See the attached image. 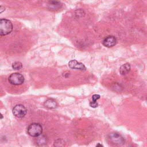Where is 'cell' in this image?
Here are the masks:
<instances>
[{"label": "cell", "mask_w": 147, "mask_h": 147, "mask_svg": "<svg viewBox=\"0 0 147 147\" xmlns=\"http://www.w3.org/2000/svg\"><path fill=\"white\" fill-rule=\"evenodd\" d=\"M12 30L13 24L10 20L5 18L0 20V34L1 36L9 34Z\"/></svg>", "instance_id": "cell-1"}, {"label": "cell", "mask_w": 147, "mask_h": 147, "mask_svg": "<svg viewBox=\"0 0 147 147\" xmlns=\"http://www.w3.org/2000/svg\"><path fill=\"white\" fill-rule=\"evenodd\" d=\"M27 133L32 137H38L42 133V126L38 123H32L28 127Z\"/></svg>", "instance_id": "cell-2"}, {"label": "cell", "mask_w": 147, "mask_h": 147, "mask_svg": "<svg viewBox=\"0 0 147 147\" xmlns=\"http://www.w3.org/2000/svg\"><path fill=\"white\" fill-rule=\"evenodd\" d=\"M8 80L10 84L18 86L22 84L24 82V77L21 74L16 72L11 74L9 76Z\"/></svg>", "instance_id": "cell-3"}, {"label": "cell", "mask_w": 147, "mask_h": 147, "mask_svg": "<svg viewBox=\"0 0 147 147\" xmlns=\"http://www.w3.org/2000/svg\"><path fill=\"white\" fill-rule=\"evenodd\" d=\"M26 113L27 109L22 105H17L13 109V114L17 118H22L26 115Z\"/></svg>", "instance_id": "cell-4"}, {"label": "cell", "mask_w": 147, "mask_h": 147, "mask_svg": "<svg viewBox=\"0 0 147 147\" xmlns=\"http://www.w3.org/2000/svg\"><path fill=\"white\" fill-rule=\"evenodd\" d=\"M109 138L110 141L115 144L121 145L124 143V139L123 137L115 133H112L109 135Z\"/></svg>", "instance_id": "cell-5"}, {"label": "cell", "mask_w": 147, "mask_h": 147, "mask_svg": "<svg viewBox=\"0 0 147 147\" xmlns=\"http://www.w3.org/2000/svg\"><path fill=\"white\" fill-rule=\"evenodd\" d=\"M68 66L72 69H79L81 71H84L86 69L85 65L83 63L79 62L76 60H72L69 61L68 63Z\"/></svg>", "instance_id": "cell-6"}, {"label": "cell", "mask_w": 147, "mask_h": 147, "mask_svg": "<svg viewBox=\"0 0 147 147\" xmlns=\"http://www.w3.org/2000/svg\"><path fill=\"white\" fill-rule=\"evenodd\" d=\"M102 43L105 47L110 48L116 44L117 38L113 36H109L103 40Z\"/></svg>", "instance_id": "cell-7"}, {"label": "cell", "mask_w": 147, "mask_h": 147, "mask_svg": "<svg viewBox=\"0 0 147 147\" xmlns=\"http://www.w3.org/2000/svg\"><path fill=\"white\" fill-rule=\"evenodd\" d=\"M45 107L48 109H55L57 107V102L53 99H48L44 103Z\"/></svg>", "instance_id": "cell-8"}, {"label": "cell", "mask_w": 147, "mask_h": 147, "mask_svg": "<svg viewBox=\"0 0 147 147\" xmlns=\"http://www.w3.org/2000/svg\"><path fill=\"white\" fill-rule=\"evenodd\" d=\"M131 68L130 65L129 63H126L121 66L119 68V72L122 75H125L130 71Z\"/></svg>", "instance_id": "cell-9"}, {"label": "cell", "mask_w": 147, "mask_h": 147, "mask_svg": "<svg viewBox=\"0 0 147 147\" xmlns=\"http://www.w3.org/2000/svg\"><path fill=\"white\" fill-rule=\"evenodd\" d=\"M49 5L51 6V8H52L53 9H58L60 7V3L56 0H52L49 2Z\"/></svg>", "instance_id": "cell-10"}, {"label": "cell", "mask_w": 147, "mask_h": 147, "mask_svg": "<svg viewBox=\"0 0 147 147\" xmlns=\"http://www.w3.org/2000/svg\"><path fill=\"white\" fill-rule=\"evenodd\" d=\"M22 67V64L20 61H15L12 64V68L14 69H20Z\"/></svg>", "instance_id": "cell-11"}, {"label": "cell", "mask_w": 147, "mask_h": 147, "mask_svg": "<svg viewBox=\"0 0 147 147\" xmlns=\"http://www.w3.org/2000/svg\"><path fill=\"white\" fill-rule=\"evenodd\" d=\"M90 106L91 107L95 108V107H98V103L96 102V101L95 102V101H92V102H91L90 103Z\"/></svg>", "instance_id": "cell-12"}, {"label": "cell", "mask_w": 147, "mask_h": 147, "mask_svg": "<svg viewBox=\"0 0 147 147\" xmlns=\"http://www.w3.org/2000/svg\"><path fill=\"white\" fill-rule=\"evenodd\" d=\"M100 98V95L98 94H94L92 96V100L96 102L98 99Z\"/></svg>", "instance_id": "cell-13"}, {"label": "cell", "mask_w": 147, "mask_h": 147, "mask_svg": "<svg viewBox=\"0 0 147 147\" xmlns=\"http://www.w3.org/2000/svg\"><path fill=\"white\" fill-rule=\"evenodd\" d=\"M5 10V8L3 6H1V7H0V13H2L3 12V11H4Z\"/></svg>", "instance_id": "cell-14"}, {"label": "cell", "mask_w": 147, "mask_h": 147, "mask_svg": "<svg viewBox=\"0 0 147 147\" xmlns=\"http://www.w3.org/2000/svg\"><path fill=\"white\" fill-rule=\"evenodd\" d=\"M103 146V145H102V144H98L96 145V146Z\"/></svg>", "instance_id": "cell-15"}, {"label": "cell", "mask_w": 147, "mask_h": 147, "mask_svg": "<svg viewBox=\"0 0 147 147\" xmlns=\"http://www.w3.org/2000/svg\"><path fill=\"white\" fill-rule=\"evenodd\" d=\"M1 119H2V118H3V116H2V114H1Z\"/></svg>", "instance_id": "cell-16"}]
</instances>
